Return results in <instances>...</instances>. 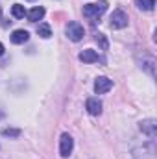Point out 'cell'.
Wrapping results in <instances>:
<instances>
[{
	"instance_id": "2",
	"label": "cell",
	"mask_w": 157,
	"mask_h": 159,
	"mask_svg": "<svg viewBox=\"0 0 157 159\" xmlns=\"http://www.w3.org/2000/svg\"><path fill=\"white\" fill-rule=\"evenodd\" d=\"M109 20H111V28H115V30H122V28L128 26V13L122 11V9H115V11L111 13Z\"/></svg>"
},
{
	"instance_id": "12",
	"label": "cell",
	"mask_w": 157,
	"mask_h": 159,
	"mask_svg": "<svg viewBox=\"0 0 157 159\" xmlns=\"http://www.w3.org/2000/svg\"><path fill=\"white\" fill-rule=\"evenodd\" d=\"M11 15H13L15 19H24V17H26V9H24V6H20V4H13V7H11Z\"/></svg>"
},
{
	"instance_id": "4",
	"label": "cell",
	"mask_w": 157,
	"mask_h": 159,
	"mask_svg": "<svg viewBox=\"0 0 157 159\" xmlns=\"http://www.w3.org/2000/svg\"><path fill=\"white\" fill-rule=\"evenodd\" d=\"M72 148H74V139L69 133H63L61 141H59V154H61V157H69L72 154Z\"/></svg>"
},
{
	"instance_id": "6",
	"label": "cell",
	"mask_w": 157,
	"mask_h": 159,
	"mask_svg": "<svg viewBox=\"0 0 157 159\" xmlns=\"http://www.w3.org/2000/svg\"><path fill=\"white\" fill-rule=\"evenodd\" d=\"M141 131L148 137H155L157 133V122L154 119H146L141 122Z\"/></svg>"
},
{
	"instance_id": "5",
	"label": "cell",
	"mask_w": 157,
	"mask_h": 159,
	"mask_svg": "<svg viewBox=\"0 0 157 159\" xmlns=\"http://www.w3.org/2000/svg\"><path fill=\"white\" fill-rule=\"evenodd\" d=\"M111 87H113V81L105 76H98L94 80V93L96 94H105L107 91H111Z\"/></svg>"
},
{
	"instance_id": "11",
	"label": "cell",
	"mask_w": 157,
	"mask_h": 159,
	"mask_svg": "<svg viewBox=\"0 0 157 159\" xmlns=\"http://www.w3.org/2000/svg\"><path fill=\"white\" fill-rule=\"evenodd\" d=\"M135 6L142 11H152L155 6V0H135Z\"/></svg>"
},
{
	"instance_id": "14",
	"label": "cell",
	"mask_w": 157,
	"mask_h": 159,
	"mask_svg": "<svg viewBox=\"0 0 157 159\" xmlns=\"http://www.w3.org/2000/svg\"><path fill=\"white\" fill-rule=\"evenodd\" d=\"M96 43L100 44L102 50H107V48H109V43H107V39H105L104 34H96Z\"/></svg>"
},
{
	"instance_id": "18",
	"label": "cell",
	"mask_w": 157,
	"mask_h": 159,
	"mask_svg": "<svg viewBox=\"0 0 157 159\" xmlns=\"http://www.w3.org/2000/svg\"><path fill=\"white\" fill-rule=\"evenodd\" d=\"M30 2H35V0H30Z\"/></svg>"
},
{
	"instance_id": "7",
	"label": "cell",
	"mask_w": 157,
	"mask_h": 159,
	"mask_svg": "<svg viewBox=\"0 0 157 159\" xmlns=\"http://www.w3.org/2000/svg\"><path fill=\"white\" fill-rule=\"evenodd\" d=\"M87 111L91 113V115H100L102 113V102L98 100V98H89L87 100Z\"/></svg>"
},
{
	"instance_id": "17",
	"label": "cell",
	"mask_w": 157,
	"mask_h": 159,
	"mask_svg": "<svg viewBox=\"0 0 157 159\" xmlns=\"http://www.w3.org/2000/svg\"><path fill=\"white\" fill-rule=\"evenodd\" d=\"M0 15H2V7H0Z\"/></svg>"
},
{
	"instance_id": "8",
	"label": "cell",
	"mask_w": 157,
	"mask_h": 159,
	"mask_svg": "<svg viewBox=\"0 0 157 159\" xmlns=\"http://www.w3.org/2000/svg\"><path fill=\"white\" fill-rule=\"evenodd\" d=\"M28 39H30V34L26 30H15L11 34V43H15V44H22V43H26Z\"/></svg>"
},
{
	"instance_id": "13",
	"label": "cell",
	"mask_w": 157,
	"mask_h": 159,
	"mask_svg": "<svg viewBox=\"0 0 157 159\" xmlns=\"http://www.w3.org/2000/svg\"><path fill=\"white\" fill-rule=\"evenodd\" d=\"M37 34H39L43 39H48V37L52 35V30H50V26H48V24H39V28H37Z\"/></svg>"
},
{
	"instance_id": "10",
	"label": "cell",
	"mask_w": 157,
	"mask_h": 159,
	"mask_svg": "<svg viewBox=\"0 0 157 159\" xmlns=\"http://www.w3.org/2000/svg\"><path fill=\"white\" fill-rule=\"evenodd\" d=\"M26 15H28V19H30L32 22H37V20H41V19L44 17V7H43V6H35V7H34L32 11H28Z\"/></svg>"
},
{
	"instance_id": "16",
	"label": "cell",
	"mask_w": 157,
	"mask_h": 159,
	"mask_svg": "<svg viewBox=\"0 0 157 159\" xmlns=\"http://www.w3.org/2000/svg\"><path fill=\"white\" fill-rule=\"evenodd\" d=\"M2 54H4V44L0 43V56H2Z\"/></svg>"
},
{
	"instance_id": "9",
	"label": "cell",
	"mask_w": 157,
	"mask_h": 159,
	"mask_svg": "<svg viewBox=\"0 0 157 159\" xmlns=\"http://www.w3.org/2000/svg\"><path fill=\"white\" fill-rule=\"evenodd\" d=\"M79 59H81L83 63H96V61H98V54H96L94 50L87 48V50L79 52Z\"/></svg>"
},
{
	"instance_id": "3",
	"label": "cell",
	"mask_w": 157,
	"mask_h": 159,
	"mask_svg": "<svg viewBox=\"0 0 157 159\" xmlns=\"http://www.w3.org/2000/svg\"><path fill=\"white\" fill-rule=\"evenodd\" d=\"M83 35H85V30H83V26L79 22H69L67 24V37L70 41L78 43V41L83 39Z\"/></svg>"
},
{
	"instance_id": "1",
	"label": "cell",
	"mask_w": 157,
	"mask_h": 159,
	"mask_svg": "<svg viewBox=\"0 0 157 159\" xmlns=\"http://www.w3.org/2000/svg\"><path fill=\"white\" fill-rule=\"evenodd\" d=\"M107 9V2L105 0H98V2H92V4H85L83 6V15L91 20H96L100 19Z\"/></svg>"
},
{
	"instance_id": "15",
	"label": "cell",
	"mask_w": 157,
	"mask_h": 159,
	"mask_svg": "<svg viewBox=\"0 0 157 159\" xmlns=\"http://www.w3.org/2000/svg\"><path fill=\"white\" fill-rule=\"evenodd\" d=\"M2 135L4 137H19L20 135V129H17V128H6L2 131Z\"/></svg>"
}]
</instances>
